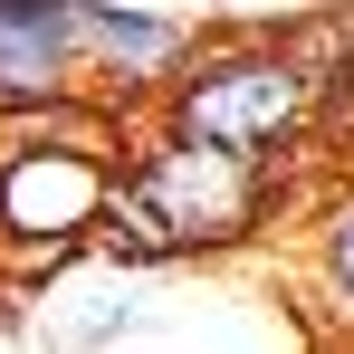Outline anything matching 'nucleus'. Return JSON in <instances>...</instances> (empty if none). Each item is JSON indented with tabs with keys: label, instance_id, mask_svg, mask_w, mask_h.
I'll list each match as a JSON object with an SVG mask.
<instances>
[{
	"label": "nucleus",
	"instance_id": "39448f33",
	"mask_svg": "<svg viewBox=\"0 0 354 354\" xmlns=\"http://www.w3.org/2000/svg\"><path fill=\"white\" fill-rule=\"evenodd\" d=\"M77 96V0H0V124Z\"/></svg>",
	"mask_w": 354,
	"mask_h": 354
},
{
	"label": "nucleus",
	"instance_id": "1a4fd4ad",
	"mask_svg": "<svg viewBox=\"0 0 354 354\" xmlns=\"http://www.w3.org/2000/svg\"><path fill=\"white\" fill-rule=\"evenodd\" d=\"M0 316H19V288H0Z\"/></svg>",
	"mask_w": 354,
	"mask_h": 354
},
{
	"label": "nucleus",
	"instance_id": "0eeeda50",
	"mask_svg": "<svg viewBox=\"0 0 354 354\" xmlns=\"http://www.w3.org/2000/svg\"><path fill=\"white\" fill-rule=\"evenodd\" d=\"M153 316L124 297V306H96V316H77V326H48V354H96V345H115V335H144Z\"/></svg>",
	"mask_w": 354,
	"mask_h": 354
},
{
	"label": "nucleus",
	"instance_id": "7ed1b4c3",
	"mask_svg": "<svg viewBox=\"0 0 354 354\" xmlns=\"http://www.w3.org/2000/svg\"><path fill=\"white\" fill-rule=\"evenodd\" d=\"M115 201L106 144H48L0 124V288H39L77 259H96V221Z\"/></svg>",
	"mask_w": 354,
	"mask_h": 354
},
{
	"label": "nucleus",
	"instance_id": "423d86ee",
	"mask_svg": "<svg viewBox=\"0 0 354 354\" xmlns=\"http://www.w3.org/2000/svg\"><path fill=\"white\" fill-rule=\"evenodd\" d=\"M306 249H316V278H326V297H335V306H354V182H335V192L316 201V230H306Z\"/></svg>",
	"mask_w": 354,
	"mask_h": 354
},
{
	"label": "nucleus",
	"instance_id": "20e7f679",
	"mask_svg": "<svg viewBox=\"0 0 354 354\" xmlns=\"http://www.w3.org/2000/svg\"><path fill=\"white\" fill-rule=\"evenodd\" d=\"M201 48V29L173 10H134V0H77V86L96 115H134V106H163L182 67Z\"/></svg>",
	"mask_w": 354,
	"mask_h": 354
},
{
	"label": "nucleus",
	"instance_id": "f257e3e1",
	"mask_svg": "<svg viewBox=\"0 0 354 354\" xmlns=\"http://www.w3.org/2000/svg\"><path fill=\"white\" fill-rule=\"evenodd\" d=\"M278 211V182L230 163V153H201L182 134H134V153L115 163V201L96 221V259L115 268H182V259H221L239 239L268 230Z\"/></svg>",
	"mask_w": 354,
	"mask_h": 354
},
{
	"label": "nucleus",
	"instance_id": "f03ea898",
	"mask_svg": "<svg viewBox=\"0 0 354 354\" xmlns=\"http://www.w3.org/2000/svg\"><path fill=\"white\" fill-rule=\"evenodd\" d=\"M153 134H182L201 153H230V163L278 182V163L297 144L326 134V86L306 77V58L288 39H201L192 67L163 86Z\"/></svg>",
	"mask_w": 354,
	"mask_h": 354
},
{
	"label": "nucleus",
	"instance_id": "6e6552de",
	"mask_svg": "<svg viewBox=\"0 0 354 354\" xmlns=\"http://www.w3.org/2000/svg\"><path fill=\"white\" fill-rule=\"evenodd\" d=\"M326 134L345 144V163H354V96H345V106H335V115H326ZM345 182H354V173H345Z\"/></svg>",
	"mask_w": 354,
	"mask_h": 354
}]
</instances>
